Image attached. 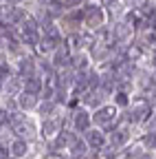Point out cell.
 I'll return each instance as SVG.
<instances>
[{
    "instance_id": "1",
    "label": "cell",
    "mask_w": 156,
    "mask_h": 159,
    "mask_svg": "<svg viewBox=\"0 0 156 159\" xmlns=\"http://www.w3.org/2000/svg\"><path fill=\"white\" fill-rule=\"evenodd\" d=\"M84 142H86V146L90 148V150H101L103 146H106V133H101V130H86L84 133Z\"/></svg>"
},
{
    "instance_id": "2",
    "label": "cell",
    "mask_w": 156,
    "mask_h": 159,
    "mask_svg": "<svg viewBox=\"0 0 156 159\" xmlns=\"http://www.w3.org/2000/svg\"><path fill=\"white\" fill-rule=\"evenodd\" d=\"M114 119H116V108L114 106H101L99 111L92 115V122L99 124V126H108V124L114 122Z\"/></svg>"
},
{
    "instance_id": "3",
    "label": "cell",
    "mask_w": 156,
    "mask_h": 159,
    "mask_svg": "<svg viewBox=\"0 0 156 159\" xmlns=\"http://www.w3.org/2000/svg\"><path fill=\"white\" fill-rule=\"evenodd\" d=\"M84 20L88 27H99L103 22V9L101 7H86L84 9Z\"/></svg>"
},
{
    "instance_id": "4",
    "label": "cell",
    "mask_w": 156,
    "mask_h": 159,
    "mask_svg": "<svg viewBox=\"0 0 156 159\" xmlns=\"http://www.w3.org/2000/svg\"><path fill=\"white\" fill-rule=\"evenodd\" d=\"M9 152H11V159H24L29 155V142L27 139H13L11 146H9Z\"/></svg>"
},
{
    "instance_id": "5",
    "label": "cell",
    "mask_w": 156,
    "mask_h": 159,
    "mask_svg": "<svg viewBox=\"0 0 156 159\" xmlns=\"http://www.w3.org/2000/svg\"><path fill=\"white\" fill-rule=\"evenodd\" d=\"M90 115L86 113V111H77L75 113V117H73V124H75V128L79 130V133H86L88 128H90Z\"/></svg>"
},
{
    "instance_id": "6",
    "label": "cell",
    "mask_w": 156,
    "mask_h": 159,
    "mask_svg": "<svg viewBox=\"0 0 156 159\" xmlns=\"http://www.w3.org/2000/svg\"><path fill=\"white\" fill-rule=\"evenodd\" d=\"M42 91V80L40 77H27V82H24V93H29V95H37Z\"/></svg>"
},
{
    "instance_id": "7",
    "label": "cell",
    "mask_w": 156,
    "mask_h": 159,
    "mask_svg": "<svg viewBox=\"0 0 156 159\" xmlns=\"http://www.w3.org/2000/svg\"><path fill=\"white\" fill-rule=\"evenodd\" d=\"M68 60H70V55H68L66 47H62V49L57 47V49H55V57H53V64H55V66H66Z\"/></svg>"
},
{
    "instance_id": "8",
    "label": "cell",
    "mask_w": 156,
    "mask_h": 159,
    "mask_svg": "<svg viewBox=\"0 0 156 159\" xmlns=\"http://www.w3.org/2000/svg\"><path fill=\"white\" fill-rule=\"evenodd\" d=\"M18 71H20V75H22V77H31V75H33V71H35L33 60H31V57L20 60V66H18Z\"/></svg>"
},
{
    "instance_id": "9",
    "label": "cell",
    "mask_w": 156,
    "mask_h": 159,
    "mask_svg": "<svg viewBox=\"0 0 156 159\" xmlns=\"http://www.w3.org/2000/svg\"><path fill=\"white\" fill-rule=\"evenodd\" d=\"M42 135H44V137L57 135V122H53V119H44V124H42Z\"/></svg>"
},
{
    "instance_id": "10",
    "label": "cell",
    "mask_w": 156,
    "mask_h": 159,
    "mask_svg": "<svg viewBox=\"0 0 156 159\" xmlns=\"http://www.w3.org/2000/svg\"><path fill=\"white\" fill-rule=\"evenodd\" d=\"M18 104L22 108H33L35 106V95H29V93H22L20 99H18Z\"/></svg>"
},
{
    "instance_id": "11",
    "label": "cell",
    "mask_w": 156,
    "mask_h": 159,
    "mask_svg": "<svg viewBox=\"0 0 156 159\" xmlns=\"http://www.w3.org/2000/svg\"><path fill=\"white\" fill-rule=\"evenodd\" d=\"M2 126H9V111L0 108V128Z\"/></svg>"
},
{
    "instance_id": "12",
    "label": "cell",
    "mask_w": 156,
    "mask_h": 159,
    "mask_svg": "<svg viewBox=\"0 0 156 159\" xmlns=\"http://www.w3.org/2000/svg\"><path fill=\"white\" fill-rule=\"evenodd\" d=\"M75 66L77 69H86V55H75Z\"/></svg>"
},
{
    "instance_id": "13",
    "label": "cell",
    "mask_w": 156,
    "mask_h": 159,
    "mask_svg": "<svg viewBox=\"0 0 156 159\" xmlns=\"http://www.w3.org/2000/svg\"><path fill=\"white\" fill-rule=\"evenodd\" d=\"M116 104H119V106H128V95L125 93H116Z\"/></svg>"
},
{
    "instance_id": "14",
    "label": "cell",
    "mask_w": 156,
    "mask_h": 159,
    "mask_svg": "<svg viewBox=\"0 0 156 159\" xmlns=\"http://www.w3.org/2000/svg\"><path fill=\"white\" fill-rule=\"evenodd\" d=\"M53 108H55V104H53V102H46V104L42 106V115H44V117H48Z\"/></svg>"
},
{
    "instance_id": "15",
    "label": "cell",
    "mask_w": 156,
    "mask_h": 159,
    "mask_svg": "<svg viewBox=\"0 0 156 159\" xmlns=\"http://www.w3.org/2000/svg\"><path fill=\"white\" fill-rule=\"evenodd\" d=\"M0 159H11V152L7 146H0Z\"/></svg>"
},
{
    "instance_id": "16",
    "label": "cell",
    "mask_w": 156,
    "mask_h": 159,
    "mask_svg": "<svg viewBox=\"0 0 156 159\" xmlns=\"http://www.w3.org/2000/svg\"><path fill=\"white\" fill-rule=\"evenodd\" d=\"M18 86H20V84H18V80H13V82H7V91H9V93H15Z\"/></svg>"
},
{
    "instance_id": "17",
    "label": "cell",
    "mask_w": 156,
    "mask_h": 159,
    "mask_svg": "<svg viewBox=\"0 0 156 159\" xmlns=\"http://www.w3.org/2000/svg\"><path fill=\"white\" fill-rule=\"evenodd\" d=\"M64 2H66V5H70V7H75V5H79L82 0H64Z\"/></svg>"
},
{
    "instance_id": "18",
    "label": "cell",
    "mask_w": 156,
    "mask_h": 159,
    "mask_svg": "<svg viewBox=\"0 0 156 159\" xmlns=\"http://www.w3.org/2000/svg\"><path fill=\"white\" fill-rule=\"evenodd\" d=\"M9 2H20V0H9Z\"/></svg>"
}]
</instances>
